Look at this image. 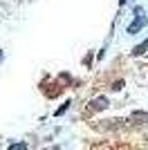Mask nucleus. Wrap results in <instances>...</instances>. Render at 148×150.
I'll return each mask as SVG.
<instances>
[{
	"instance_id": "2",
	"label": "nucleus",
	"mask_w": 148,
	"mask_h": 150,
	"mask_svg": "<svg viewBox=\"0 0 148 150\" xmlns=\"http://www.w3.org/2000/svg\"><path fill=\"white\" fill-rule=\"evenodd\" d=\"M108 108V99L105 96H99V99L90 101V110H105Z\"/></svg>"
},
{
	"instance_id": "6",
	"label": "nucleus",
	"mask_w": 148,
	"mask_h": 150,
	"mask_svg": "<svg viewBox=\"0 0 148 150\" xmlns=\"http://www.w3.org/2000/svg\"><path fill=\"white\" fill-rule=\"evenodd\" d=\"M123 88V81H117V83H115V85H112V90H115V92H119V90H121Z\"/></svg>"
},
{
	"instance_id": "7",
	"label": "nucleus",
	"mask_w": 148,
	"mask_h": 150,
	"mask_svg": "<svg viewBox=\"0 0 148 150\" xmlns=\"http://www.w3.org/2000/svg\"><path fill=\"white\" fill-rule=\"evenodd\" d=\"M126 2H128V0H119V5H126Z\"/></svg>"
},
{
	"instance_id": "8",
	"label": "nucleus",
	"mask_w": 148,
	"mask_h": 150,
	"mask_svg": "<svg viewBox=\"0 0 148 150\" xmlns=\"http://www.w3.org/2000/svg\"><path fill=\"white\" fill-rule=\"evenodd\" d=\"M2 58H5V54H2V52H0V61H2Z\"/></svg>"
},
{
	"instance_id": "1",
	"label": "nucleus",
	"mask_w": 148,
	"mask_h": 150,
	"mask_svg": "<svg viewBox=\"0 0 148 150\" xmlns=\"http://www.w3.org/2000/svg\"><path fill=\"white\" fill-rule=\"evenodd\" d=\"M135 13H137L135 20L128 25V34H130V36L137 34L139 29H144V25H146V16H144V9H142V7H135Z\"/></svg>"
},
{
	"instance_id": "4",
	"label": "nucleus",
	"mask_w": 148,
	"mask_h": 150,
	"mask_svg": "<svg viewBox=\"0 0 148 150\" xmlns=\"http://www.w3.org/2000/svg\"><path fill=\"white\" fill-rule=\"evenodd\" d=\"M144 50H148V40H144L142 45H137L135 50H132V54H135V56H142V54H144Z\"/></svg>"
},
{
	"instance_id": "5",
	"label": "nucleus",
	"mask_w": 148,
	"mask_h": 150,
	"mask_svg": "<svg viewBox=\"0 0 148 150\" xmlns=\"http://www.w3.org/2000/svg\"><path fill=\"white\" fill-rule=\"evenodd\" d=\"M27 146L25 144H14V146H9V150H25Z\"/></svg>"
},
{
	"instance_id": "3",
	"label": "nucleus",
	"mask_w": 148,
	"mask_h": 150,
	"mask_svg": "<svg viewBox=\"0 0 148 150\" xmlns=\"http://www.w3.org/2000/svg\"><path fill=\"white\" fill-rule=\"evenodd\" d=\"M146 119H148V117H146V112H135L132 117H130V121H132V123H144Z\"/></svg>"
}]
</instances>
